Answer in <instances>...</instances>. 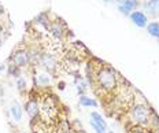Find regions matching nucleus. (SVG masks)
<instances>
[{
	"mask_svg": "<svg viewBox=\"0 0 159 133\" xmlns=\"http://www.w3.org/2000/svg\"><path fill=\"white\" fill-rule=\"evenodd\" d=\"M95 78L99 86L106 92L115 91L118 86V73L110 66L99 67V70L96 71Z\"/></svg>",
	"mask_w": 159,
	"mask_h": 133,
	"instance_id": "1",
	"label": "nucleus"
},
{
	"mask_svg": "<svg viewBox=\"0 0 159 133\" xmlns=\"http://www.w3.org/2000/svg\"><path fill=\"white\" fill-rule=\"evenodd\" d=\"M151 114L152 110L144 103H136L129 108V118L137 126H147L151 122Z\"/></svg>",
	"mask_w": 159,
	"mask_h": 133,
	"instance_id": "2",
	"label": "nucleus"
},
{
	"mask_svg": "<svg viewBox=\"0 0 159 133\" xmlns=\"http://www.w3.org/2000/svg\"><path fill=\"white\" fill-rule=\"evenodd\" d=\"M40 111H41L47 118L54 119L56 115H58V107H56V104H55V100L54 99H51L49 96L44 98L43 99V102H41Z\"/></svg>",
	"mask_w": 159,
	"mask_h": 133,
	"instance_id": "3",
	"label": "nucleus"
},
{
	"mask_svg": "<svg viewBox=\"0 0 159 133\" xmlns=\"http://www.w3.org/2000/svg\"><path fill=\"white\" fill-rule=\"evenodd\" d=\"M40 65L43 66V69L47 73H54L56 70V67H58V59L52 54L45 52V54L40 56Z\"/></svg>",
	"mask_w": 159,
	"mask_h": 133,
	"instance_id": "4",
	"label": "nucleus"
},
{
	"mask_svg": "<svg viewBox=\"0 0 159 133\" xmlns=\"http://www.w3.org/2000/svg\"><path fill=\"white\" fill-rule=\"evenodd\" d=\"M89 124H91L92 129L96 133H107V124L104 122L103 117L98 111L91 112V121H89Z\"/></svg>",
	"mask_w": 159,
	"mask_h": 133,
	"instance_id": "5",
	"label": "nucleus"
},
{
	"mask_svg": "<svg viewBox=\"0 0 159 133\" xmlns=\"http://www.w3.org/2000/svg\"><path fill=\"white\" fill-rule=\"evenodd\" d=\"M12 62H14V66H16L18 69L25 67L30 63V52L28 49H18L12 55Z\"/></svg>",
	"mask_w": 159,
	"mask_h": 133,
	"instance_id": "6",
	"label": "nucleus"
},
{
	"mask_svg": "<svg viewBox=\"0 0 159 133\" xmlns=\"http://www.w3.org/2000/svg\"><path fill=\"white\" fill-rule=\"evenodd\" d=\"M25 111L28 114V117L32 119H36L40 115V106H39V100L37 99H29L25 104Z\"/></svg>",
	"mask_w": 159,
	"mask_h": 133,
	"instance_id": "7",
	"label": "nucleus"
},
{
	"mask_svg": "<svg viewBox=\"0 0 159 133\" xmlns=\"http://www.w3.org/2000/svg\"><path fill=\"white\" fill-rule=\"evenodd\" d=\"M130 19H132V22L136 25V26H139V28H147V25H148V16L147 14H144L143 11H139V10H134L133 12H130Z\"/></svg>",
	"mask_w": 159,
	"mask_h": 133,
	"instance_id": "8",
	"label": "nucleus"
},
{
	"mask_svg": "<svg viewBox=\"0 0 159 133\" xmlns=\"http://www.w3.org/2000/svg\"><path fill=\"white\" fill-rule=\"evenodd\" d=\"M139 0H122L118 4V10L124 15H130V12L134 11V8L139 7Z\"/></svg>",
	"mask_w": 159,
	"mask_h": 133,
	"instance_id": "9",
	"label": "nucleus"
},
{
	"mask_svg": "<svg viewBox=\"0 0 159 133\" xmlns=\"http://www.w3.org/2000/svg\"><path fill=\"white\" fill-rule=\"evenodd\" d=\"M143 7L151 16H159V0H144Z\"/></svg>",
	"mask_w": 159,
	"mask_h": 133,
	"instance_id": "10",
	"label": "nucleus"
},
{
	"mask_svg": "<svg viewBox=\"0 0 159 133\" xmlns=\"http://www.w3.org/2000/svg\"><path fill=\"white\" fill-rule=\"evenodd\" d=\"M48 29H49V33H51L52 36H54L55 39H62L63 37V34H65V29H63V26H62V24H59V22H51L48 26Z\"/></svg>",
	"mask_w": 159,
	"mask_h": 133,
	"instance_id": "11",
	"label": "nucleus"
},
{
	"mask_svg": "<svg viewBox=\"0 0 159 133\" xmlns=\"http://www.w3.org/2000/svg\"><path fill=\"white\" fill-rule=\"evenodd\" d=\"M10 111H11V115L15 122H21L24 111H22V107H21V104H19V102H16V100L12 102L11 107H10Z\"/></svg>",
	"mask_w": 159,
	"mask_h": 133,
	"instance_id": "12",
	"label": "nucleus"
},
{
	"mask_svg": "<svg viewBox=\"0 0 159 133\" xmlns=\"http://www.w3.org/2000/svg\"><path fill=\"white\" fill-rule=\"evenodd\" d=\"M34 82H37L40 86L51 85V76H49L47 71H40V73H37V74H36Z\"/></svg>",
	"mask_w": 159,
	"mask_h": 133,
	"instance_id": "13",
	"label": "nucleus"
},
{
	"mask_svg": "<svg viewBox=\"0 0 159 133\" xmlns=\"http://www.w3.org/2000/svg\"><path fill=\"white\" fill-rule=\"evenodd\" d=\"M147 32L150 36L159 40V22H157V21L150 22V24L147 25Z\"/></svg>",
	"mask_w": 159,
	"mask_h": 133,
	"instance_id": "14",
	"label": "nucleus"
},
{
	"mask_svg": "<svg viewBox=\"0 0 159 133\" xmlns=\"http://www.w3.org/2000/svg\"><path fill=\"white\" fill-rule=\"evenodd\" d=\"M78 103L81 106H84V107H98V102L93 100V99L88 98L87 95H80V100Z\"/></svg>",
	"mask_w": 159,
	"mask_h": 133,
	"instance_id": "15",
	"label": "nucleus"
},
{
	"mask_svg": "<svg viewBox=\"0 0 159 133\" xmlns=\"http://www.w3.org/2000/svg\"><path fill=\"white\" fill-rule=\"evenodd\" d=\"M75 85H77V92L78 95H84L87 92V82L84 81L82 77H77L75 78Z\"/></svg>",
	"mask_w": 159,
	"mask_h": 133,
	"instance_id": "16",
	"label": "nucleus"
},
{
	"mask_svg": "<svg viewBox=\"0 0 159 133\" xmlns=\"http://www.w3.org/2000/svg\"><path fill=\"white\" fill-rule=\"evenodd\" d=\"M16 88H18L19 92L26 91V80L24 77H18V78H16Z\"/></svg>",
	"mask_w": 159,
	"mask_h": 133,
	"instance_id": "17",
	"label": "nucleus"
},
{
	"mask_svg": "<svg viewBox=\"0 0 159 133\" xmlns=\"http://www.w3.org/2000/svg\"><path fill=\"white\" fill-rule=\"evenodd\" d=\"M130 133H148V131H144L141 126H139V128H134L133 132H130Z\"/></svg>",
	"mask_w": 159,
	"mask_h": 133,
	"instance_id": "18",
	"label": "nucleus"
},
{
	"mask_svg": "<svg viewBox=\"0 0 159 133\" xmlns=\"http://www.w3.org/2000/svg\"><path fill=\"white\" fill-rule=\"evenodd\" d=\"M58 88H59V89H61V91H63V89L66 88V82H63V81L58 82Z\"/></svg>",
	"mask_w": 159,
	"mask_h": 133,
	"instance_id": "19",
	"label": "nucleus"
},
{
	"mask_svg": "<svg viewBox=\"0 0 159 133\" xmlns=\"http://www.w3.org/2000/svg\"><path fill=\"white\" fill-rule=\"evenodd\" d=\"M151 133H159V128H157V129H155V131H152Z\"/></svg>",
	"mask_w": 159,
	"mask_h": 133,
	"instance_id": "20",
	"label": "nucleus"
},
{
	"mask_svg": "<svg viewBox=\"0 0 159 133\" xmlns=\"http://www.w3.org/2000/svg\"><path fill=\"white\" fill-rule=\"evenodd\" d=\"M2 12H3V7H2V6H0V14H2Z\"/></svg>",
	"mask_w": 159,
	"mask_h": 133,
	"instance_id": "21",
	"label": "nucleus"
},
{
	"mask_svg": "<svg viewBox=\"0 0 159 133\" xmlns=\"http://www.w3.org/2000/svg\"><path fill=\"white\" fill-rule=\"evenodd\" d=\"M104 2H106V3H108V2H111V0H104Z\"/></svg>",
	"mask_w": 159,
	"mask_h": 133,
	"instance_id": "22",
	"label": "nucleus"
},
{
	"mask_svg": "<svg viewBox=\"0 0 159 133\" xmlns=\"http://www.w3.org/2000/svg\"><path fill=\"white\" fill-rule=\"evenodd\" d=\"M0 34H2V26H0Z\"/></svg>",
	"mask_w": 159,
	"mask_h": 133,
	"instance_id": "23",
	"label": "nucleus"
},
{
	"mask_svg": "<svg viewBox=\"0 0 159 133\" xmlns=\"http://www.w3.org/2000/svg\"><path fill=\"white\" fill-rule=\"evenodd\" d=\"M107 133H114V132H112V131H110V132H107Z\"/></svg>",
	"mask_w": 159,
	"mask_h": 133,
	"instance_id": "24",
	"label": "nucleus"
},
{
	"mask_svg": "<svg viewBox=\"0 0 159 133\" xmlns=\"http://www.w3.org/2000/svg\"><path fill=\"white\" fill-rule=\"evenodd\" d=\"M78 133H87V132H78Z\"/></svg>",
	"mask_w": 159,
	"mask_h": 133,
	"instance_id": "25",
	"label": "nucleus"
}]
</instances>
